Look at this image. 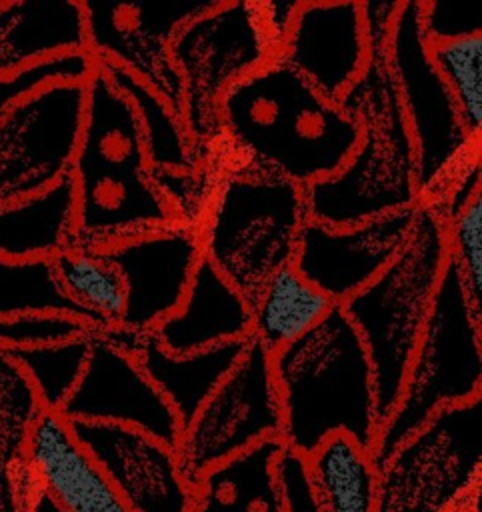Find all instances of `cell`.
Listing matches in <instances>:
<instances>
[{"mask_svg": "<svg viewBox=\"0 0 482 512\" xmlns=\"http://www.w3.org/2000/svg\"><path fill=\"white\" fill-rule=\"evenodd\" d=\"M92 334L54 344L4 350L28 376L44 410L58 412L76 388L88 360Z\"/></svg>", "mask_w": 482, "mask_h": 512, "instance_id": "obj_31", "label": "cell"}, {"mask_svg": "<svg viewBox=\"0 0 482 512\" xmlns=\"http://www.w3.org/2000/svg\"><path fill=\"white\" fill-rule=\"evenodd\" d=\"M76 194L70 174L54 186L0 206V258L50 260L74 242Z\"/></svg>", "mask_w": 482, "mask_h": 512, "instance_id": "obj_23", "label": "cell"}, {"mask_svg": "<svg viewBox=\"0 0 482 512\" xmlns=\"http://www.w3.org/2000/svg\"><path fill=\"white\" fill-rule=\"evenodd\" d=\"M0 4H2V0H0Z\"/></svg>", "mask_w": 482, "mask_h": 512, "instance_id": "obj_40", "label": "cell"}, {"mask_svg": "<svg viewBox=\"0 0 482 512\" xmlns=\"http://www.w3.org/2000/svg\"><path fill=\"white\" fill-rule=\"evenodd\" d=\"M454 512H480V492L474 494L462 508H458Z\"/></svg>", "mask_w": 482, "mask_h": 512, "instance_id": "obj_39", "label": "cell"}, {"mask_svg": "<svg viewBox=\"0 0 482 512\" xmlns=\"http://www.w3.org/2000/svg\"><path fill=\"white\" fill-rule=\"evenodd\" d=\"M70 424L130 512H194L196 486L182 474L174 448L134 428Z\"/></svg>", "mask_w": 482, "mask_h": 512, "instance_id": "obj_18", "label": "cell"}, {"mask_svg": "<svg viewBox=\"0 0 482 512\" xmlns=\"http://www.w3.org/2000/svg\"><path fill=\"white\" fill-rule=\"evenodd\" d=\"M100 250L124 280L126 306L120 326L136 334L152 332L182 304L202 258L200 232L186 220Z\"/></svg>", "mask_w": 482, "mask_h": 512, "instance_id": "obj_16", "label": "cell"}, {"mask_svg": "<svg viewBox=\"0 0 482 512\" xmlns=\"http://www.w3.org/2000/svg\"><path fill=\"white\" fill-rule=\"evenodd\" d=\"M430 58L452 92L462 122L474 140L482 134V34L434 44Z\"/></svg>", "mask_w": 482, "mask_h": 512, "instance_id": "obj_32", "label": "cell"}, {"mask_svg": "<svg viewBox=\"0 0 482 512\" xmlns=\"http://www.w3.org/2000/svg\"><path fill=\"white\" fill-rule=\"evenodd\" d=\"M418 206L348 228L308 220L300 232L292 264L336 306H342L400 254L412 234Z\"/></svg>", "mask_w": 482, "mask_h": 512, "instance_id": "obj_15", "label": "cell"}, {"mask_svg": "<svg viewBox=\"0 0 482 512\" xmlns=\"http://www.w3.org/2000/svg\"><path fill=\"white\" fill-rule=\"evenodd\" d=\"M274 472L280 486L284 512H320L306 456L284 446L276 458Z\"/></svg>", "mask_w": 482, "mask_h": 512, "instance_id": "obj_37", "label": "cell"}, {"mask_svg": "<svg viewBox=\"0 0 482 512\" xmlns=\"http://www.w3.org/2000/svg\"><path fill=\"white\" fill-rule=\"evenodd\" d=\"M306 222L302 186L242 164L224 176L198 228L202 256L252 302L278 268L292 264Z\"/></svg>", "mask_w": 482, "mask_h": 512, "instance_id": "obj_7", "label": "cell"}, {"mask_svg": "<svg viewBox=\"0 0 482 512\" xmlns=\"http://www.w3.org/2000/svg\"><path fill=\"white\" fill-rule=\"evenodd\" d=\"M42 410L28 376L0 348V512H30L36 498L26 444Z\"/></svg>", "mask_w": 482, "mask_h": 512, "instance_id": "obj_24", "label": "cell"}, {"mask_svg": "<svg viewBox=\"0 0 482 512\" xmlns=\"http://www.w3.org/2000/svg\"><path fill=\"white\" fill-rule=\"evenodd\" d=\"M218 134L246 166L306 188L336 174L360 140L350 112L272 56L234 82L218 104Z\"/></svg>", "mask_w": 482, "mask_h": 512, "instance_id": "obj_2", "label": "cell"}, {"mask_svg": "<svg viewBox=\"0 0 482 512\" xmlns=\"http://www.w3.org/2000/svg\"><path fill=\"white\" fill-rule=\"evenodd\" d=\"M82 50L86 16L80 0H2L0 76Z\"/></svg>", "mask_w": 482, "mask_h": 512, "instance_id": "obj_21", "label": "cell"}, {"mask_svg": "<svg viewBox=\"0 0 482 512\" xmlns=\"http://www.w3.org/2000/svg\"><path fill=\"white\" fill-rule=\"evenodd\" d=\"M448 260L446 222L432 206L420 204L412 234L400 254L340 306L366 348L380 426L398 404Z\"/></svg>", "mask_w": 482, "mask_h": 512, "instance_id": "obj_5", "label": "cell"}, {"mask_svg": "<svg viewBox=\"0 0 482 512\" xmlns=\"http://www.w3.org/2000/svg\"><path fill=\"white\" fill-rule=\"evenodd\" d=\"M276 52L266 2L218 0L178 30L170 54L182 80L184 128L194 146L218 134L222 94Z\"/></svg>", "mask_w": 482, "mask_h": 512, "instance_id": "obj_9", "label": "cell"}, {"mask_svg": "<svg viewBox=\"0 0 482 512\" xmlns=\"http://www.w3.org/2000/svg\"><path fill=\"white\" fill-rule=\"evenodd\" d=\"M250 304V338L270 356L312 330L336 306L294 264L278 268Z\"/></svg>", "mask_w": 482, "mask_h": 512, "instance_id": "obj_25", "label": "cell"}, {"mask_svg": "<svg viewBox=\"0 0 482 512\" xmlns=\"http://www.w3.org/2000/svg\"><path fill=\"white\" fill-rule=\"evenodd\" d=\"M482 396V314L468 298L450 258L420 332L396 408L378 428L372 458L378 470L442 408Z\"/></svg>", "mask_w": 482, "mask_h": 512, "instance_id": "obj_6", "label": "cell"}, {"mask_svg": "<svg viewBox=\"0 0 482 512\" xmlns=\"http://www.w3.org/2000/svg\"><path fill=\"white\" fill-rule=\"evenodd\" d=\"M28 314L70 316L104 330L62 292L50 260L18 262L0 258V318Z\"/></svg>", "mask_w": 482, "mask_h": 512, "instance_id": "obj_30", "label": "cell"}, {"mask_svg": "<svg viewBox=\"0 0 482 512\" xmlns=\"http://www.w3.org/2000/svg\"><path fill=\"white\" fill-rule=\"evenodd\" d=\"M282 448V440H266L206 472L194 512H284L274 472Z\"/></svg>", "mask_w": 482, "mask_h": 512, "instance_id": "obj_26", "label": "cell"}, {"mask_svg": "<svg viewBox=\"0 0 482 512\" xmlns=\"http://www.w3.org/2000/svg\"><path fill=\"white\" fill-rule=\"evenodd\" d=\"M370 50L364 2L300 0L276 56L340 102L366 70Z\"/></svg>", "mask_w": 482, "mask_h": 512, "instance_id": "obj_17", "label": "cell"}, {"mask_svg": "<svg viewBox=\"0 0 482 512\" xmlns=\"http://www.w3.org/2000/svg\"><path fill=\"white\" fill-rule=\"evenodd\" d=\"M86 110V82H54L0 114V206L70 174Z\"/></svg>", "mask_w": 482, "mask_h": 512, "instance_id": "obj_12", "label": "cell"}, {"mask_svg": "<svg viewBox=\"0 0 482 512\" xmlns=\"http://www.w3.org/2000/svg\"><path fill=\"white\" fill-rule=\"evenodd\" d=\"M420 28L428 46L482 34L476 8L444 0L420 2Z\"/></svg>", "mask_w": 482, "mask_h": 512, "instance_id": "obj_36", "label": "cell"}, {"mask_svg": "<svg viewBox=\"0 0 482 512\" xmlns=\"http://www.w3.org/2000/svg\"><path fill=\"white\" fill-rule=\"evenodd\" d=\"M50 262L62 292L86 310L100 328L120 326L126 306L124 280L100 248L72 244Z\"/></svg>", "mask_w": 482, "mask_h": 512, "instance_id": "obj_29", "label": "cell"}, {"mask_svg": "<svg viewBox=\"0 0 482 512\" xmlns=\"http://www.w3.org/2000/svg\"><path fill=\"white\" fill-rule=\"evenodd\" d=\"M98 328L60 314H28L16 318H0V348H22L38 344L64 342L76 336L92 334Z\"/></svg>", "mask_w": 482, "mask_h": 512, "instance_id": "obj_35", "label": "cell"}, {"mask_svg": "<svg viewBox=\"0 0 482 512\" xmlns=\"http://www.w3.org/2000/svg\"><path fill=\"white\" fill-rule=\"evenodd\" d=\"M98 68L134 106L154 176L190 172L194 168V142L170 106L144 82L114 62L100 60Z\"/></svg>", "mask_w": 482, "mask_h": 512, "instance_id": "obj_28", "label": "cell"}, {"mask_svg": "<svg viewBox=\"0 0 482 512\" xmlns=\"http://www.w3.org/2000/svg\"><path fill=\"white\" fill-rule=\"evenodd\" d=\"M26 464L38 492L64 512H130L60 412L42 410L36 418L26 444Z\"/></svg>", "mask_w": 482, "mask_h": 512, "instance_id": "obj_19", "label": "cell"}, {"mask_svg": "<svg viewBox=\"0 0 482 512\" xmlns=\"http://www.w3.org/2000/svg\"><path fill=\"white\" fill-rule=\"evenodd\" d=\"M248 340H234L218 344L192 354L166 352L152 332L142 334L134 346L132 356L160 394L176 412L184 428L230 368L238 362L248 346Z\"/></svg>", "mask_w": 482, "mask_h": 512, "instance_id": "obj_22", "label": "cell"}, {"mask_svg": "<svg viewBox=\"0 0 482 512\" xmlns=\"http://www.w3.org/2000/svg\"><path fill=\"white\" fill-rule=\"evenodd\" d=\"M482 396L442 408L378 476L376 512H454L480 492Z\"/></svg>", "mask_w": 482, "mask_h": 512, "instance_id": "obj_10", "label": "cell"}, {"mask_svg": "<svg viewBox=\"0 0 482 512\" xmlns=\"http://www.w3.org/2000/svg\"><path fill=\"white\" fill-rule=\"evenodd\" d=\"M306 462L320 512H376L380 470L368 448L334 434Z\"/></svg>", "mask_w": 482, "mask_h": 512, "instance_id": "obj_27", "label": "cell"}, {"mask_svg": "<svg viewBox=\"0 0 482 512\" xmlns=\"http://www.w3.org/2000/svg\"><path fill=\"white\" fill-rule=\"evenodd\" d=\"M30 512H64L58 504H54L46 494L36 492V498L30 506Z\"/></svg>", "mask_w": 482, "mask_h": 512, "instance_id": "obj_38", "label": "cell"}, {"mask_svg": "<svg viewBox=\"0 0 482 512\" xmlns=\"http://www.w3.org/2000/svg\"><path fill=\"white\" fill-rule=\"evenodd\" d=\"M400 2H364L370 60L340 104L360 126L348 162L304 188L308 220L348 228L420 204L414 140L388 64L386 40Z\"/></svg>", "mask_w": 482, "mask_h": 512, "instance_id": "obj_1", "label": "cell"}, {"mask_svg": "<svg viewBox=\"0 0 482 512\" xmlns=\"http://www.w3.org/2000/svg\"><path fill=\"white\" fill-rule=\"evenodd\" d=\"M58 412L68 422L134 428L170 448H176L182 432L176 412L136 358L102 330L92 334L84 372Z\"/></svg>", "mask_w": 482, "mask_h": 512, "instance_id": "obj_14", "label": "cell"}, {"mask_svg": "<svg viewBox=\"0 0 482 512\" xmlns=\"http://www.w3.org/2000/svg\"><path fill=\"white\" fill-rule=\"evenodd\" d=\"M282 436V406L270 354L248 340L246 350L194 418L174 448L178 466L194 486L212 468Z\"/></svg>", "mask_w": 482, "mask_h": 512, "instance_id": "obj_11", "label": "cell"}, {"mask_svg": "<svg viewBox=\"0 0 482 512\" xmlns=\"http://www.w3.org/2000/svg\"><path fill=\"white\" fill-rule=\"evenodd\" d=\"M76 194L74 242L106 248L184 222L156 182L130 100L96 68L86 80V110L70 168Z\"/></svg>", "mask_w": 482, "mask_h": 512, "instance_id": "obj_3", "label": "cell"}, {"mask_svg": "<svg viewBox=\"0 0 482 512\" xmlns=\"http://www.w3.org/2000/svg\"><path fill=\"white\" fill-rule=\"evenodd\" d=\"M96 68V58L88 50H82L38 62L12 76H0V114L26 94L48 84L86 82L96 72Z\"/></svg>", "mask_w": 482, "mask_h": 512, "instance_id": "obj_34", "label": "cell"}, {"mask_svg": "<svg viewBox=\"0 0 482 512\" xmlns=\"http://www.w3.org/2000/svg\"><path fill=\"white\" fill-rule=\"evenodd\" d=\"M388 64L416 150L420 204H436L464 164L480 154L460 108L430 58L420 28V0L400 2L386 40Z\"/></svg>", "mask_w": 482, "mask_h": 512, "instance_id": "obj_8", "label": "cell"}, {"mask_svg": "<svg viewBox=\"0 0 482 512\" xmlns=\"http://www.w3.org/2000/svg\"><path fill=\"white\" fill-rule=\"evenodd\" d=\"M218 0H86V50L150 86L184 124L182 80L170 46L178 30Z\"/></svg>", "mask_w": 482, "mask_h": 512, "instance_id": "obj_13", "label": "cell"}, {"mask_svg": "<svg viewBox=\"0 0 482 512\" xmlns=\"http://www.w3.org/2000/svg\"><path fill=\"white\" fill-rule=\"evenodd\" d=\"M250 328V300L202 256L182 304L152 330V336L166 352L182 356L246 340L250 338Z\"/></svg>", "mask_w": 482, "mask_h": 512, "instance_id": "obj_20", "label": "cell"}, {"mask_svg": "<svg viewBox=\"0 0 482 512\" xmlns=\"http://www.w3.org/2000/svg\"><path fill=\"white\" fill-rule=\"evenodd\" d=\"M282 406V444L310 456L334 434L372 452L378 418L366 348L340 306L270 356Z\"/></svg>", "mask_w": 482, "mask_h": 512, "instance_id": "obj_4", "label": "cell"}, {"mask_svg": "<svg viewBox=\"0 0 482 512\" xmlns=\"http://www.w3.org/2000/svg\"><path fill=\"white\" fill-rule=\"evenodd\" d=\"M446 230L450 258L460 272L474 310L482 314V192L446 220Z\"/></svg>", "mask_w": 482, "mask_h": 512, "instance_id": "obj_33", "label": "cell"}]
</instances>
